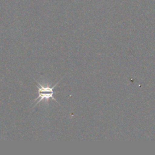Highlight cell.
Returning <instances> with one entry per match:
<instances>
[{
    "mask_svg": "<svg viewBox=\"0 0 155 155\" xmlns=\"http://www.w3.org/2000/svg\"><path fill=\"white\" fill-rule=\"evenodd\" d=\"M36 84H37V88H38V97L37 98H36L35 101H36L37 100H38V102H37L35 106L38 104L39 102H40L42 100H46V101H48L49 99H54L56 102L58 103V102L57 101V100L53 97V89L54 88V87L59 84V82L61 81V80H59L56 84H54L53 87H50L49 85H43L41 84H40L39 82H37L36 81H35Z\"/></svg>",
    "mask_w": 155,
    "mask_h": 155,
    "instance_id": "6da1fadb",
    "label": "cell"
}]
</instances>
